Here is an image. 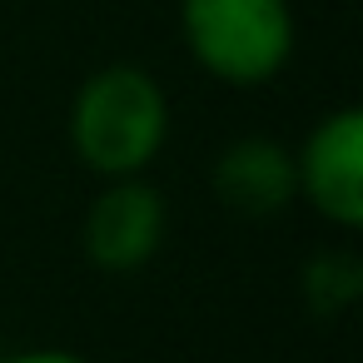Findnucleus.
<instances>
[{"label":"nucleus","instance_id":"1","mask_svg":"<svg viewBox=\"0 0 363 363\" xmlns=\"http://www.w3.org/2000/svg\"><path fill=\"white\" fill-rule=\"evenodd\" d=\"M65 140L95 179H135L169 145V100L145 65H105L70 95Z\"/></svg>","mask_w":363,"mask_h":363},{"label":"nucleus","instance_id":"2","mask_svg":"<svg viewBox=\"0 0 363 363\" xmlns=\"http://www.w3.org/2000/svg\"><path fill=\"white\" fill-rule=\"evenodd\" d=\"M179 40L209 80L254 90L284 75L298 30L289 0H179Z\"/></svg>","mask_w":363,"mask_h":363},{"label":"nucleus","instance_id":"3","mask_svg":"<svg viewBox=\"0 0 363 363\" xmlns=\"http://www.w3.org/2000/svg\"><path fill=\"white\" fill-rule=\"evenodd\" d=\"M294 179L298 199L333 229L358 234L363 229V110L343 105L323 115L303 145L294 150Z\"/></svg>","mask_w":363,"mask_h":363},{"label":"nucleus","instance_id":"4","mask_svg":"<svg viewBox=\"0 0 363 363\" xmlns=\"http://www.w3.org/2000/svg\"><path fill=\"white\" fill-rule=\"evenodd\" d=\"M164 229H169V204H164V194L145 174L105 179L100 194L85 209L80 249L105 274H135V269H145L160 254Z\"/></svg>","mask_w":363,"mask_h":363},{"label":"nucleus","instance_id":"5","mask_svg":"<svg viewBox=\"0 0 363 363\" xmlns=\"http://www.w3.org/2000/svg\"><path fill=\"white\" fill-rule=\"evenodd\" d=\"M214 199L239 214V219H274L298 199V179H294V150L269 140V135H244L234 145L219 150L214 169H209Z\"/></svg>","mask_w":363,"mask_h":363},{"label":"nucleus","instance_id":"6","mask_svg":"<svg viewBox=\"0 0 363 363\" xmlns=\"http://www.w3.org/2000/svg\"><path fill=\"white\" fill-rule=\"evenodd\" d=\"M363 294V259L353 249H323L303 264V298L318 318H338Z\"/></svg>","mask_w":363,"mask_h":363},{"label":"nucleus","instance_id":"7","mask_svg":"<svg viewBox=\"0 0 363 363\" xmlns=\"http://www.w3.org/2000/svg\"><path fill=\"white\" fill-rule=\"evenodd\" d=\"M0 363H90V358L75 348H21V353H6Z\"/></svg>","mask_w":363,"mask_h":363}]
</instances>
